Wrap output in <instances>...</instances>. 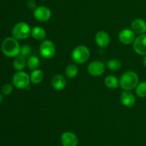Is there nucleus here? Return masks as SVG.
Segmentation results:
<instances>
[{"instance_id":"obj_1","label":"nucleus","mask_w":146,"mask_h":146,"mask_svg":"<svg viewBox=\"0 0 146 146\" xmlns=\"http://www.w3.org/2000/svg\"><path fill=\"white\" fill-rule=\"evenodd\" d=\"M1 50L7 57L14 58L20 54L21 47L17 39L14 37H7L1 44Z\"/></svg>"},{"instance_id":"obj_2","label":"nucleus","mask_w":146,"mask_h":146,"mask_svg":"<svg viewBox=\"0 0 146 146\" xmlns=\"http://www.w3.org/2000/svg\"><path fill=\"white\" fill-rule=\"evenodd\" d=\"M138 76L133 71H127L120 78V86L124 91H131L136 88L138 84Z\"/></svg>"},{"instance_id":"obj_3","label":"nucleus","mask_w":146,"mask_h":146,"mask_svg":"<svg viewBox=\"0 0 146 146\" xmlns=\"http://www.w3.org/2000/svg\"><path fill=\"white\" fill-rule=\"evenodd\" d=\"M90 56V51L86 46H78L73 51L71 57L76 64H82L86 62Z\"/></svg>"},{"instance_id":"obj_4","label":"nucleus","mask_w":146,"mask_h":146,"mask_svg":"<svg viewBox=\"0 0 146 146\" xmlns=\"http://www.w3.org/2000/svg\"><path fill=\"white\" fill-rule=\"evenodd\" d=\"M31 30L29 25L25 22H19L12 29V36L17 40H23L28 38L31 34Z\"/></svg>"},{"instance_id":"obj_5","label":"nucleus","mask_w":146,"mask_h":146,"mask_svg":"<svg viewBox=\"0 0 146 146\" xmlns=\"http://www.w3.org/2000/svg\"><path fill=\"white\" fill-rule=\"evenodd\" d=\"M30 77L27 73L24 71H18L14 75L12 78L13 84L15 87L19 89L27 88L30 83Z\"/></svg>"},{"instance_id":"obj_6","label":"nucleus","mask_w":146,"mask_h":146,"mask_svg":"<svg viewBox=\"0 0 146 146\" xmlns=\"http://www.w3.org/2000/svg\"><path fill=\"white\" fill-rule=\"evenodd\" d=\"M39 51L42 57L45 58H51L55 55V45L50 40H45L40 45Z\"/></svg>"},{"instance_id":"obj_7","label":"nucleus","mask_w":146,"mask_h":146,"mask_svg":"<svg viewBox=\"0 0 146 146\" xmlns=\"http://www.w3.org/2000/svg\"><path fill=\"white\" fill-rule=\"evenodd\" d=\"M35 19L41 22L47 21L51 17V11L49 8L45 6H40L36 7L34 11Z\"/></svg>"},{"instance_id":"obj_8","label":"nucleus","mask_w":146,"mask_h":146,"mask_svg":"<svg viewBox=\"0 0 146 146\" xmlns=\"http://www.w3.org/2000/svg\"><path fill=\"white\" fill-rule=\"evenodd\" d=\"M133 49L140 55H146V34H141L133 42Z\"/></svg>"},{"instance_id":"obj_9","label":"nucleus","mask_w":146,"mask_h":146,"mask_svg":"<svg viewBox=\"0 0 146 146\" xmlns=\"http://www.w3.org/2000/svg\"><path fill=\"white\" fill-rule=\"evenodd\" d=\"M105 71V65L100 61H94L88 66V72L94 76H99Z\"/></svg>"},{"instance_id":"obj_10","label":"nucleus","mask_w":146,"mask_h":146,"mask_svg":"<svg viewBox=\"0 0 146 146\" xmlns=\"http://www.w3.org/2000/svg\"><path fill=\"white\" fill-rule=\"evenodd\" d=\"M118 38L122 44H125V45H129L135 41V34L132 29H125L119 33Z\"/></svg>"},{"instance_id":"obj_11","label":"nucleus","mask_w":146,"mask_h":146,"mask_svg":"<svg viewBox=\"0 0 146 146\" xmlns=\"http://www.w3.org/2000/svg\"><path fill=\"white\" fill-rule=\"evenodd\" d=\"M61 141L63 146H77L78 142L76 135L70 131H66L62 134Z\"/></svg>"},{"instance_id":"obj_12","label":"nucleus","mask_w":146,"mask_h":146,"mask_svg":"<svg viewBox=\"0 0 146 146\" xmlns=\"http://www.w3.org/2000/svg\"><path fill=\"white\" fill-rule=\"evenodd\" d=\"M95 41L97 45L101 48L108 46L110 43V36L107 32L104 31H99L95 36Z\"/></svg>"},{"instance_id":"obj_13","label":"nucleus","mask_w":146,"mask_h":146,"mask_svg":"<svg viewBox=\"0 0 146 146\" xmlns=\"http://www.w3.org/2000/svg\"><path fill=\"white\" fill-rule=\"evenodd\" d=\"M121 101L125 107H132L135 104V97L129 91H124L121 95Z\"/></svg>"},{"instance_id":"obj_14","label":"nucleus","mask_w":146,"mask_h":146,"mask_svg":"<svg viewBox=\"0 0 146 146\" xmlns=\"http://www.w3.org/2000/svg\"><path fill=\"white\" fill-rule=\"evenodd\" d=\"M131 28L136 34H143L146 32V22L143 19H137L131 24Z\"/></svg>"},{"instance_id":"obj_15","label":"nucleus","mask_w":146,"mask_h":146,"mask_svg":"<svg viewBox=\"0 0 146 146\" xmlns=\"http://www.w3.org/2000/svg\"><path fill=\"white\" fill-rule=\"evenodd\" d=\"M51 85L56 91H61L66 85V80L61 74H58L54 76L51 81Z\"/></svg>"},{"instance_id":"obj_16","label":"nucleus","mask_w":146,"mask_h":146,"mask_svg":"<svg viewBox=\"0 0 146 146\" xmlns=\"http://www.w3.org/2000/svg\"><path fill=\"white\" fill-rule=\"evenodd\" d=\"M44 77V74L43 71L40 69H36L32 71L30 76L31 82L34 84H38L43 81Z\"/></svg>"},{"instance_id":"obj_17","label":"nucleus","mask_w":146,"mask_h":146,"mask_svg":"<svg viewBox=\"0 0 146 146\" xmlns=\"http://www.w3.org/2000/svg\"><path fill=\"white\" fill-rule=\"evenodd\" d=\"M31 36L36 40H43L46 37V31L44 29L40 27H35L32 29L31 32Z\"/></svg>"},{"instance_id":"obj_18","label":"nucleus","mask_w":146,"mask_h":146,"mask_svg":"<svg viewBox=\"0 0 146 146\" xmlns=\"http://www.w3.org/2000/svg\"><path fill=\"white\" fill-rule=\"evenodd\" d=\"M27 61H26V57L21 55H19L16 56L14 61V67L17 71H21L25 68Z\"/></svg>"},{"instance_id":"obj_19","label":"nucleus","mask_w":146,"mask_h":146,"mask_svg":"<svg viewBox=\"0 0 146 146\" xmlns=\"http://www.w3.org/2000/svg\"><path fill=\"white\" fill-rule=\"evenodd\" d=\"M104 84H105L106 86L109 88H117L120 85L118 78L112 75L106 77L105 80H104Z\"/></svg>"},{"instance_id":"obj_20","label":"nucleus","mask_w":146,"mask_h":146,"mask_svg":"<svg viewBox=\"0 0 146 146\" xmlns=\"http://www.w3.org/2000/svg\"><path fill=\"white\" fill-rule=\"evenodd\" d=\"M27 64L29 68L34 71V70L38 69L40 65V61L38 57L36 56H30L27 60Z\"/></svg>"},{"instance_id":"obj_21","label":"nucleus","mask_w":146,"mask_h":146,"mask_svg":"<svg viewBox=\"0 0 146 146\" xmlns=\"http://www.w3.org/2000/svg\"><path fill=\"white\" fill-rule=\"evenodd\" d=\"M78 68L75 64H70L66 67L65 70V74L66 76L69 78H73L76 77L78 74Z\"/></svg>"},{"instance_id":"obj_22","label":"nucleus","mask_w":146,"mask_h":146,"mask_svg":"<svg viewBox=\"0 0 146 146\" xmlns=\"http://www.w3.org/2000/svg\"><path fill=\"white\" fill-rule=\"evenodd\" d=\"M107 67L111 71H118L121 67V63L119 60L116 59V58H111V59L108 60L107 62Z\"/></svg>"},{"instance_id":"obj_23","label":"nucleus","mask_w":146,"mask_h":146,"mask_svg":"<svg viewBox=\"0 0 146 146\" xmlns=\"http://www.w3.org/2000/svg\"><path fill=\"white\" fill-rule=\"evenodd\" d=\"M137 96L140 98L146 97V82H141L138 84L135 90Z\"/></svg>"},{"instance_id":"obj_24","label":"nucleus","mask_w":146,"mask_h":146,"mask_svg":"<svg viewBox=\"0 0 146 146\" xmlns=\"http://www.w3.org/2000/svg\"><path fill=\"white\" fill-rule=\"evenodd\" d=\"M31 51H32V48L28 44H25V45H23L21 47V50H20V55L23 56L24 57L29 56L31 55Z\"/></svg>"},{"instance_id":"obj_25","label":"nucleus","mask_w":146,"mask_h":146,"mask_svg":"<svg viewBox=\"0 0 146 146\" xmlns=\"http://www.w3.org/2000/svg\"><path fill=\"white\" fill-rule=\"evenodd\" d=\"M12 92V86L10 84H4L2 86V93L4 96H9Z\"/></svg>"},{"instance_id":"obj_26","label":"nucleus","mask_w":146,"mask_h":146,"mask_svg":"<svg viewBox=\"0 0 146 146\" xmlns=\"http://www.w3.org/2000/svg\"><path fill=\"white\" fill-rule=\"evenodd\" d=\"M27 6H28V7L29 9H35L36 7V4L34 1H29L28 2V4H27Z\"/></svg>"},{"instance_id":"obj_27","label":"nucleus","mask_w":146,"mask_h":146,"mask_svg":"<svg viewBox=\"0 0 146 146\" xmlns=\"http://www.w3.org/2000/svg\"><path fill=\"white\" fill-rule=\"evenodd\" d=\"M143 64H144V65L146 66V55L144 56V58H143Z\"/></svg>"},{"instance_id":"obj_28","label":"nucleus","mask_w":146,"mask_h":146,"mask_svg":"<svg viewBox=\"0 0 146 146\" xmlns=\"http://www.w3.org/2000/svg\"><path fill=\"white\" fill-rule=\"evenodd\" d=\"M1 101H2V96H1V94H0V104H1Z\"/></svg>"}]
</instances>
